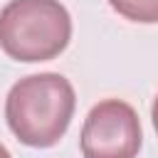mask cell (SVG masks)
<instances>
[{
	"label": "cell",
	"mask_w": 158,
	"mask_h": 158,
	"mask_svg": "<svg viewBox=\"0 0 158 158\" xmlns=\"http://www.w3.org/2000/svg\"><path fill=\"white\" fill-rule=\"evenodd\" d=\"M72 40V17L59 0H10L0 10V47L15 62H47Z\"/></svg>",
	"instance_id": "obj_2"
},
{
	"label": "cell",
	"mask_w": 158,
	"mask_h": 158,
	"mask_svg": "<svg viewBox=\"0 0 158 158\" xmlns=\"http://www.w3.org/2000/svg\"><path fill=\"white\" fill-rule=\"evenodd\" d=\"M151 118H153V128H156V133H158V94H156V99H153V109H151Z\"/></svg>",
	"instance_id": "obj_5"
},
{
	"label": "cell",
	"mask_w": 158,
	"mask_h": 158,
	"mask_svg": "<svg viewBox=\"0 0 158 158\" xmlns=\"http://www.w3.org/2000/svg\"><path fill=\"white\" fill-rule=\"evenodd\" d=\"M0 158H12V156H10V151H7L2 143H0Z\"/></svg>",
	"instance_id": "obj_6"
},
{
	"label": "cell",
	"mask_w": 158,
	"mask_h": 158,
	"mask_svg": "<svg viewBox=\"0 0 158 158\" xmlns=\"http://www.w3.org/2000/svg\"><path fill=\"white\" fill-rule=\"evenodd\" d=\"M143 143L138 114L121 99L99 101L84 118L79 146L84 158H136Z\"/></svg>",
	"instance_id": "obj_3"
},
{
	"label": "cell",
	"mask_w": 158,
	"mask_h": 158,
	"mask_svg": "<svg viewBox=\"0 0 158 158\" xmlns=\"http://www.w3.org/2000/svg\"><path fill=\"white\" fill-rule=\"evenodd\" d=\"M109 5L131 22L141 25L158 22V0H109Z\"/></svg>",
	"instance_id": "obj_4"
},
{
	"label": "cell",
	"mask_w": 158,
	"mask_h": 158,
	"mask_svg": "<svg viewBox=\"0 0 158 158\" xmlns=\"http://www.w3.org/2000/svg\"><path fill=\"white\" fill-rule=\"evenodd\" d=\"M74 106L72 81L57 72H42L12 84L5 99V118L20 143L49 148L67 133Z\"/></svg>",
	"instance_id": "obj_1"
}]
</instances>
